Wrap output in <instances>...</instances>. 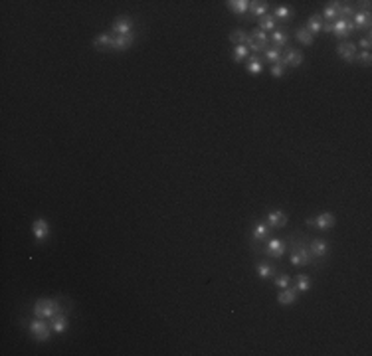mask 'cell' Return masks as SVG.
<instances>
[{
    "instance_id": "obj_1",
    "label": "cell",
    "mask_w": 372,
    "mask_h": 356,
    "mask_svg": "<svg viewBox=\"0 0 372 356\" xmlns=\"http://www.w3.org/2000/svg\"><path fill=\"white\" fill-rule=\"evenodd\" d=\"M60 311H63L62 305H60V299H54V297H40V299L34 303V307H32L34 317L44 319V321H50V319L56 317Z\"/></svg>"
},
{
    "instance_id": "obj_2",
    "label": "cell",
    "mask_w": 372,
    "mask_h": 356,
    "mask_svg": "<svg viewBox=\"0 0 372 356\" xmlns=\"http://www.w3.org/2000/svg\"><path fill=\"white\" fill-rule=\"evenodd\" d=\"M28 331H30V335H32L38 343H48V341H50V331H52V327H50V323H46L44 319L34 317V319L28 323Z\"/></svg>"
},
{
    "instance_id": "obj_3",
    "label": "cell",
    "mask_w": 372,
    "mask_h": 356,
    "mask_svg": "<svg viewBox=\"0 0 372 356\" xmlns=\"http://www.w3.org/2000/svg\"><path fill=\"white\" fill-rule=\"evenodd\" d=\"M111 32L115 36H131L133 34V20H131V16H127V14L117 16L115 22H113V26H111Z\"/></svg>"
},
{
    "instance_id": "obj_4",
    "label": "cell",
    "mask_w": 372,
    "mask_h": 356,
    "mask_svg": "<svg viewBox=\"0 0 372 356\" xmlns=\"http://www.w3.org/2000/svg\"><path fill=\"white\" fill-rule=\"evenodd\" d=\"M355 30H357V28H355V24H353L351 20H335V22L331 24V32H333L341 42H345Z\"/></svg>"
},
{
    "instance_id": "obj_5",
    "label": "cell",
    "mask_w": 372,
    "mask_h": 356,
    "mask_svg": "<svg viewBox=\"0 0 372 356\" xmlns=\"http://www.w3.org/2000/svg\"><path fill=\"white\" fill-rule=\"evenodd\" d=\"M311 261H313V253L309 251V247L299 245V247H293V249H291V263H293V265L305 267V265H311Z\"/></svg>"
},
{
    "instance_id": "obj_6",
    "label": "cell",
    "mask_w": 372,
    "mask_h": 356,
    "mask_svg": "<svg viewBox=\"0 0 372 356\" xmlns=\"http://www.w3.org/2000/svg\"><path fill=\"white\" fill-rule=\"evenodd\" d=\"M357 50H359V48H357L355 42L345 40V42H339V46H337V56H339L343 61H347V63H355Z\"/></svg>"
},
{
    "instance_id": "obj_7",
    "label": "cell",
    "mask_w": 372,
    "mask_h": 356,
    "mask_svg": "<svg viewBox=\"0 0 372 356\" xmlns=\"http://www.w3.org/2000/svg\"><path fill=\"white\" fill-rule=\"evenodd\" d=\"M307 226L317 228V230H333V228H335V216H333L331 212H323V214L317 216V218H309V220H307Z\"/></svg>"
},
{
    "instance_id": "obj_8",
    "label": "cell",
    "mask_w": 372,
    "mask_h": 356,
    "mask_svg": "<svg viewBox=\"0 0 372 356\" xmlns=\"http://www.w3.org/2000/svg\"><path fill=\"white\" fill-rule=\"evenodd\" d=\"M281 63L285 67H299L303 63V52L301 50H295V48H287L283 54H281Z\"/></svg>"
},
{
    "instance_id": "obj_9",
    "label": "cell",
    "mask_w": 372,
    "mask_h": 356,
    "mask_svg": "<svg viewBox=\"0 0 372 356\" xmlns=\"http://www.w3.org/2000/svg\"><path fill=\"white\" fill-rule=\"evenodd\" d=\"M32 234H34V237L38 239V243H44V241L48 239V236H50V224H48V220H46V218L34 220V224H32Z\"/></svg>"
},
{
    "instance_id": "obj_10",
    "label": "cell",
    "mask_w": 372,
    "mask_h": 356,
    "mask_svg": "<svg viewBox=\"0 0 372 356\" xmlns=\"http://www.w3.org/2000/svg\"><path fill=\"white\" fill-rule=\"evenodd\" d=\"M351 22L355 24L357 30H369V34H371V26H372L371 10H359V12H355V16H353Z\"/></svg>"
},
{
    "instance_id": "obj_11",
    "label": "cell",
    "mask_w": 372,
    "mask_h": 356,
    "mask_svg": "<svg viewBox=\"0 0 372 356\" xmlns=\"http://www.w3.org/2000/svg\"><path fill=\"white\" fill-rule=\"evenodd\" d=\"M269 236H271V228H269V224H267L265 220H257V222H253L251 237H253L255 241H265Z\"/></svg>"
},
{
    "instance_id": "obj_12",
    "label": "cell",
    "mask_w": 372,
    "mask_h": 356,
    "mask_svg": "<svg viewBox=\"0 0 372 356\" xmlns=\"http://www.w3.org/2000/svg\"><path fill=\"white\" fill-rule=\"evenodd\" d=\"M67 325H69V319H67V311H60V313H58L56 317H52V319H50V327H52V331H54V333H58V335L65 333Z\"/></svg>"
},
{
    "instance_id": "obj_13",
    "label": "cell",
    "mask_w": 372,
    "mask_h": 356,
    "mask_svg": "<svg viewBox=\"0 0 372 356\" xmlns=\"http://www.w3.org/2000/svg\"><path fill=\"white\" fill-rule=\"evenodd\" d=\"M265 222L269 224V228H271V230L285 228V226H287V214H285V212H281V210H271V212L267 214V220H265Z\"/></svg>"
},
{
    "instance_id": "obj_14",
    "label": "cell",
    "mask_w": 372,
    "mask_h": 356,
    "mask_svg": "<svg viewBox=\"0 0 372 356\" xmlns=\"http://www.w3.org/2000/svg\"><path fill=\"white\" fill-rule=\"evenodd\" d=\"M265 251H267V255H271V257H275V259H281L283 253H285V241L279 239V237H271V239L267 241Z\"/></svg>"
},
{
    "instance_id": "obj_15",
    "label": "cell",
    "mask_w": 372,
    "mask_h": 356,
    "mask_svg": "<svg viewBox=\"0 0 372 356\" xmlns=\"http://www.w3.org/2000/svg\"><path fill=\"white\" fill-rule=\"evenodd\" d=\"M297 297H299V291H297L295 287H285V289L279 291L277 303L283 305V307H287V305H293V303L297 301Z\"/></svg>"
},
{
    "instance_id": "obj_16",
    "label": "cell",
    "mask_w": 372,
    "mask_h": 356,
    "mask_svg": "<svg viewBox=\"0 0 372 356\" xmlns=\"http://www.w3.org/2000/svg\"><path fill=\"white\" fill-rule=\"evenodd\" d=\"M339 8H341V2H329V6H325V10L321 12L323 22L333 24L335 20H339Z\"/></svg>"
},
{
    "instance_id": "obj_17",
    "label": "cell",
    "mask_w": 372,
    "mask_h": 356,
    "mask_svg": "<svg viewBox=\"0 0 372 356\" xmlns=\"http://www.w3.org/2000/svg\"><path fill=\"white\" fill-rule=\"evenodd\" d=\"M269 42H271L275 48H279V50H281V48H285V46L289 44V32H287L285 28H281V30L277 28V30H273V32H271Z\"/></svg>"
},
{
    "instance_id": "obj_18",
    "label": "cell",
    "mask_w": 372,
    "mask_h": 356,
    "mask_svg": "<svg viewBox=\"0 0 372 356\" xmlns=\"http://www.w3.org/2000/svg\"><path fill=\"white\" fill-rule=\"evenodd\" d=\"M113 38H115L113 32H101V34H97V36L93 38V46H95L97 50H107V48L111 50Z\"/></svg>"
},
{
    "instance_id": "obj_19",
    "label": "cell",
    "mask_w": 372,
    "mask_h": 356,
    "mask_svg": "<svg viewBox=\"0 0 372 356\" xmlns=\"http://www.w3.org/2000/svg\"><path fill=\"white\" fill-rule=\"evenodd\" d=\"M309 251L313 253V257H325L329 253V243L325 239H321V237H315V239H311Z\"/></svg>"
},
{
    "instance_id": "obj_20",
    "label": "cell",
    "mask_w": 372,
    "mask_h": 356,
    "mask_svg": "<svg viewBox=\"0 0 372 356\" xmlns=\"http://www.w3.org/2000/svg\"><path fill=\"white\" fill-rule=\"evenodd\" d=\"M133 42H135V34H131V36H115V38H113L111 50H115V52H125V50H129V48L133 46Z\"/></svg>"
},
{
    "instance_id": "obj_21",
    "label": "cell",
    "mask_w": 372,
    "mask_h": 356,
    "mask_svg": "<svg viewBox=\"0 0 372 356\" xmlns=\"http://www.w3.org/2000/svg\"><path fill=\"white\" fill-rule=\"evenodd\" d=\"M323 24H325V22H323L321 14H317V12H315V14H311V16L307 18L305 28H307V30H309L313 36H317V34H321V32H323Z\"/></svg>"
},
{
    "instance_id": "obj_22",
    "label": "cell",
    "mask_w": 372,
    "mask_h": 356,
    "mask_svg": "<svg viewBox=\"0 0 372 356\" xmlns=\"http://www.w3.org/2000/svg\"><path fill=\"white\" fill-rule=\"evenodd\" d=\"M261 69H263V59H261L259 56L251 54V56L248 58V61H246V71H248L249 75H257V73H261Z\"/></svg>"
},
{
    "instance_id": "obj_23",
    "label": "cell",
    "mask_w": 372,
    "mask_h": 356,
    "mask_svg": "<svg viewBox=\"0 0 372 356\" xmlns=\"http://www.w3.org/2000/svg\"><path fill=\"white\" fill-rule=\"evenodd\" d=\"M226 8L232 12V14H246L249 12V0H228L226 2Z\"/></svg>"
},
{
    "instance_id": "obj_24",
    "label": "cell",
    "mask_w": 372,
    "mask_h": 356,
    "mask_svg": "<svg viewBox=\"0 0 372 356\" xmlns=\"http://www.w3.org/2000/svg\"><path fill=\"white\" fill-rule=\"evenodd\" d=\"M267 10H269V4H267L265 0H251V2H249V14L255 16V18L265 16Z\"/></svg>"
},
{
    "instance_id": "obj_25",
    "label": "cell",
    "mask_w": 372,
    "mask_h": 356,
    "mask_svg": "<svg viewBox=\"0 0 372 356\" xmlns=\"http://www.w3.org/2000/svg\"><path fill=\"white\" fill-rule=\"evenodd\" d=\"M228 38H230V42H232L234 46H246V44H248V40H249V32H246V30L238 28V30H232Z\"/></svg>"
},
{
    "instance_id": "obj_26",
    "label": "cell",
    "mask_w": 372,
    "mask_h": 356,
    "mask_svg": "<svg viewBox=\"0 0 372 356\" xmlns=\"http://www.w3.org/2000/svg\"><path fill=\"white\" fill-rule=\"evenodd\" d=\"M257 28L269 34V32L277 30V22H275V18H273L271 14H265V16H261V18H257Z\"/></svg>"
},
{
    "instance_id": "obj_27",
    "label": "cell",
    "mask_w": 372,
    "mask_h": 356,
    "mask_svg": "<svg viewBox=\"0 0 372 356\" xmlns=\"http://www.w3.org/2000/svg\"><path fill=\"white\" fill-rule=\"evenodd\" d=\"M255 271H257V277H259V279H269V277H273V275L277 273L275 267L269 265V263H265V261H259V263L255 265Z\"/></svg>"
},
{
    "instance_id": "obj_28",
    "label": "cell",
    "mask_w": 372,
    "mask_h": 356,
    "mask_svg": "<svg viewBox=\"0 0 372 356\" xmlns=\"http://www.w3.org/2000/svg\"><path fill=\"white\" fill-rule=\"evenodd\" d=\"M295 38H297V42H301L303 46H311L313 42H315V36L303 26V28H297L295 30Z\"/></svg>"
},
{
    "instance_id": "obj_29",
    "label": "cell",
    "mask_w": 372,
    "mask_h": 356,
    "mask_svg": "<svg viewBox=\"0 0 372 356\" xmlns=\"http://www.w3.org/2000/svg\"><path fill=\"white\" fill-rule=\"evenodd\" d=\"M249 58V50L246 48V46H234V50H232V59L236 61V63H242L244 59H248Z\"/></svg>"
},
{
    "instance_id": "obj_30",
    "label": "cell",
    "mask_w": 372,
    "mask_h": 356,
    "mask_svg": "<svg viewBox=\"0 0 372 356\" xmlns=\"http://www.w3.org/2000/svg\"><path fill=\"white\" fill-rule=\"evenodd\" d=\"M295 289L299 291V293H307L309 289H311V277L309 275H297V279H295Z\"/></svg>"
},
{
    "instance_id": "obj_31",
    "label": "cell",
    "mask_w": 372,
    "mask_h": 356,
    "mask_svg": "<svg viewBox=\"0 0 372 356\" xmlns=\"http://www.w3.org/2000/svg\"><path fill=\"white\" fill-rule=\"evenodd\" d=\"M263 56H265V59H267L269 63H279V61H281V50H279V48H275V46L265 48Z\"/></svg>"
},
{
    "instance_id": "obj_32",
    "label": "cell",
    "mask_w": 372,
    "mask_h": 356,
    "mask_svg": "<svg viewBox=\"0 0 372 356\" xmlns=\"http://www.w3.org/2000/svg\"><path fill=\"white\" fill-rule=\"evenodd\" d=\"M273 18H275V22H277V20L289 22V20H291V10H289L287 6H277L275 12H273Z\"/></svg>"
},
{
    "instance_id": "obj_33",
    "label": "cell",
    "mask_w": 372,
    "mask_h": 356,
    "mask_svg": "<svg viewBox=\"0 0 372 356\" xmlns=\"http://www.w3.org/2000/svg\"><path fill=\"white\" fill-rule=\"evenodd\" d=\"M249 36H251L255 42H259V44H263V46H269V34H267V32H263V30H259V28H253V30L249 32Z\"/></svg>"
},
{
    "instance_id": "obj_34",
    "label": "cell",
    "mask_w": 372,
    "mask_h": 356,
    "mask_svg": "<svg viewBox=\"0 0 372 356\" xmlns=\"http://www.w3.org/2000/svg\"><path fill=\"white\" fill-rule=\"evenodd\" d=\"M273 281H275V285H277L279 289H285V287H289L291 277H289L287 273H275V275H273Z\"/></svg>"
},
{
    "instance_id": "obj_35",
    "label": "cell",
    "mask_w": 372,
    "mask_h": 356,
    "mask_svg": "<svg viewBox=\"0 0 372 356\" xmlns=\"http://www.w3.org/2000/svg\"><path fill=\"white\" fill-rule=\"evenodd\" d=\"M285 71H287V67H285L281 61H279V63H271V67H269V73H271L273 77H283Z\"/></svg>"
},
{
    "instance_id": "obj_36",
    "label": "cell",
    "mask_w": 372,
    "mask_h": 356,
    "mask_svg": "<svg viewBox=\"0 0 372 356\" xmlns=\"http://www.w3.org/2000/svg\"><path fill=\"white\" fill-rule=\"evenodd\" d=\"M371 52H357V56H355V61H359V63H363V65H371Z\"/></svg>"
},
{
    "instance_id": "obj_37",
    "label": "cell",
    "mask_w": 372,
    "mask_h": 356,
    "mask_svg": "<svg viewBox=\"0 0 372 356\" xmlns=\"http://www.w3.org/2000/svg\"><path fill=\"white\" fill-rule=\"evenodd\" d=\"M357 48H361V52H371V48H372L371 34H367V38H363V40L359 42V46H357Z\"/></svg>"
}]
</instances>
